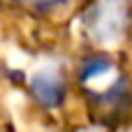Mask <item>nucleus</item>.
<instances>
[{"label": "nucleus", "instance_id": "obj_1", "mask_svg": "<svg viewBox=\"0 0 132 132\" xmlns=\"http://www.w3.org/2000/svg\"><path fill=\"white\" fill-rule=\"evenodd\" d=\"M30 86H32V95L37 97L39 104H44V107H58L60 104V100H63V86L53 77L37 74Z\"/></svg>", "mask_w": 132, "mask_h": 132}, {"label": "nucleus", "instance_id": "obj_2", "mask_svg": "<svg viewBox=\"0 0 132 132\" xmlns=\"http://www.w3.org/2000/svg\"><path fill=\"white\" fill-rule=\"evenodd\" d=\"M111 67V60L102 58V56H93L84 63V70H81V79H93V77H100L102 72H107Z\"/></svg>", "mask_w": 132, "mask_h": 132}, {"label": "nucleus", "instance_id": "obj_3", "mask_svg": "<svg viewBox=\"0 0 132 132\" xmlns=\"http://www.w3.org/2000/svg\"><path fill=\"white\" fill-rule=\"evenodd\" d=\"M44 2H51V0H44Z\"/></svg>", "mask_w": 132, "mask_h": 132}]
</instances>
